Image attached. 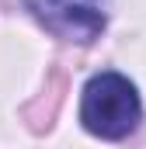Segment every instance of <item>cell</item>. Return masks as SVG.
<instances>
[{
    "instance_id": "cell-2",
    "label": "cell",
    "mask_w": 146,
    "mask_h": 149,
    "mask_svg": "<svg viewBox=\"0 0 146 149\" xmlns=\"http://www.w3.org/2000/svg\"><path fill=\"white\" fill-rule=\"evenodd\" d=\"M25 3L45 31L77 45H91L94 38H101L108 24L101 0H25Z\"/></svg>"
},
{
    "instance_id": "cell-1",
    "label": "cell",
    "mask_w": 146,
    "mask_h": 149,
    "mask_svg": "<svg viewBox=\"0 0 146 149\" xmlns=\"http://www.w3.org/2000/svg\"><path fill=\"white\" fill-rule=\"evenodd\" d=\"M80 121L98 139H108V142L129 139L143 121V101L136 83L115 70L91 76L80 97Z\"/></svg>"
}]
</instances>
